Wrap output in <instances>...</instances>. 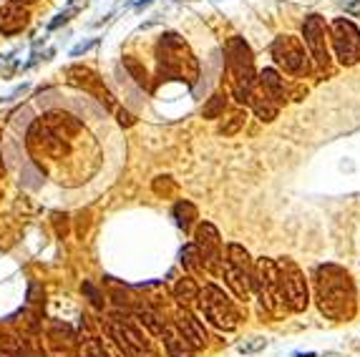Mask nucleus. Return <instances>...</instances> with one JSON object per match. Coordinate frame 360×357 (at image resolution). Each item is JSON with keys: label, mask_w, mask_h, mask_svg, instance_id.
<instances>
[{"label": "nucleus", "mask_w": 360, "mask_h": 357, "mask_svg": "<svg viewBox=\"0 0 360 357\" xmlns=\"http://www.w3.org/2000/svg\"><path fill=\"white\" fill-rule=\"evenodd\" d=\"M315 299L327 320L345 322L355 315L353 279L338 264H320L315 270Z\"/></svg>", "instance_id": "f257e3e1"}, {"label": "nucleus", "mask_w": 360, "mask_h": 357, "mask_svg": "<svg viewBox=\"0 0 360 357\" xmlns=\"http://www.w3.org/2000/svg\"><path fill=\"white\" fill-rule=\"evenodd\" d=\"M157 71L159 81H179L187 86H194L199 81V61L179 33H164L159 38Z\"/></svg>", "instance_id": "f03ea898"}, {"label": "nucleus", "mask_w": 360, "mask_h": 357, "mask_svg": "<svg viewBox=\"0 0 360 357\" xmlns=\"http://www.w3.org/2000/svg\"><path fill=\"white\" fill-rule=\"evenodd\" d=\"M225 61L227 71H230L232 78V96L237 103H250L252 98V88L257 83V71H255V58H252V51L247 46L245 38H230L225 46Z\"/></svg>", "instance_id": "7ed1b4c3"}, {"label": "nucleus", "mask_w": 360, "mask_h": 357, "mask_svg": "<svg viewBox=\"0 0 360 357\" xmlns=\"http://www.w3.org/2000/svg\"><path fill=\"white\" fill-rule=\"evenodd\" d=\"M252 292H257L259 302H262V307H265L270 315H285L287 312L277 262H272L267 256L257 259V264H255V277H252Z\"/></svg>", "instance_id": "20e7f679"}, {"label": "nucleus", "mask_w": 360, "mask_h": 357, "mask_svg": "<svg viewBox=\"0 0 360 357\" xmlns=\"http://www.w3.org/2000/svg\"><path fill=\"white\" fill-rule=\"evenodd\" d=\"M222 275L230 290L237 295V299H250L252 295V277H255V262L250 259L247 250L242 244L232 242L227 244V259L222 262Z\"/></svg>", "instance_id": "39448f33"}, {"label": "nucleus", "mask_w": 360, "mask_h": 357, "mask_svg": "<svg viewBox=\"0 0 360 357\" xmlns=\"http://www.w3.org/2000/svg\"><path fill=\"white\" fill-rule=\"evenodd\" d=\"M199 307H202V315L209 320L217 330L232 332L239 324V315L234 310V302L230 299L222 287L217 284H204V290H199Z\"/></svg>", "instance_id": "423d86ee"}, {"label": "nucleus", "mask_w": 360, "mask_h": 357, "mask_svg": "<svg viewBox=\"0 0 360 357\" xmlns=\"http://www.w3.org/2000/svg\"><path fill=\"white\" fill-rule=\"evenodd\" d=\"M327 38L333 43L335 58L343 66H355L360 63V31L353 21L348 18H335L327 26Z\"/></svg>", "instance_id": "0eeeda50"}, {"label": "nucleus", "mask_w": 360, "mask_h": 357, "mask_svg": "<svg viewBox=\"0 0 360 357\" xmlns=\"http://www.w3.org/2000/svg\"><path fill=\"white\" fill-rule=\"evenodd\" d=\"M270 55L275 58V63L290 76L302 78V76L310 71V61H307L310 55H307L302 41L295 38V35H280V38H275L270 46Z\"/></svg>", "instance_id": "6e6552de"}, {"label": "nucleus", "mask_w": 360, "mask_h": 357, "mask_svg": "<svg viewBox=\"0 0 360 357\" xmlns=\"http://www.w3.org/2000/svg\"><path fill=\"white\" fill-rule=\"evenodd\" d=\"M277 272H280V282H282V292H285L287 310L305 312L307 304H310V292H307V279L302 275V270H300L293 259L282 256L277 262Z\"/></svg>", "instance_id": "1a4fd4ad"}, {"label": "nucleus", "mask_w": 360, "mask_h": 357, "mask_svg": "<svg viewBox=\"0 0 360 357\" xmlns=\"http://www.w3.org/2000/svg\"><path fill=\"white\" fill-rule=\"evenodd\" d=\"M302 38H305L307 55L313 58L320 73L330 71V48H327V26L323 15H307L302 23Z\"/></svg>", "instance_id": "9d476101"}, {"label": "nucleus", "mask_w": 360, "mask_h": 357, "mask_svg": "<svg viewBox=\"0 0 360 357\" xmlns=\"http://www.w3.org/2000/svg\"><path fill=\"white\" fill-rule=\"evenodd\" d=\"M194 244H197L199 254H202L204 272L217 275L222 270V239H219L217 227L209 222L199 224L197 234H194Z\"/></svg>", "instance_id": "9b49d317"}, {"label": "nucleus", "mask_w": 360, "mask_h": 357, "mask_svg": "<svg viewBox=\"0 0 360 357\" xmlns=\"http://www.w3.org/2000/svg\"><path fill=\"white\" fill-rule=\"evenodd\" d=\"M174 324H177L179 330H182V335L187 337V340H189L194 350L204 347V345H207V340H209V337H207V330H204L202 320L191 315V312L187 310V307H182V310L177 312V322H174Z\"/></svg>", "instance_id": "f8f14e48"}, {"label": "nucleus", "mask_w": 360, "mask_h": 357, "mask_svg": "<svg viewBox=\"0 0 360 357\" xmlns=\"http://www.w3.org/2000/svg\"><path fill=\"white\" fill-rule=\"evenodd\" d=\"M159 337H162V342H164V347H166V355L169 357H194V352H197L174 322L164 324V330Z\"/></svg>", "instance_id": "ddd939ff"}, {"label": "nucleus", "mask_w": 360, "mask_h": 357, "mask_svg": "<svg viewBox=\"0 0 360 357\" xmlns=\"http://www.w3.org/2000/svg\"><path fill=\"white\" fill-rule=\"evenodd\" d=\"M257 88H262L272 101H277L280 106H285L287 86H285V78H282L275 68H265V71H259L257 73Z\"/></svg>", "instance_id": "4468645a"}, {"label": "nucleus", "mask_w": 360, "mask_h": 357, "mask_svg": "<svg viewBox=\"0 0 360 357\" xmlns=\"http://www.w3.org/2000/svg\"><path fill=\"white\" fill-rule=\"evenodd\" d=\"M26 8H18L13 3H6L0 8V33L3 35H15L26 28Z\"/></svg>", "instance_id": "2eb2a0df"}, {"label": "nucleus", "mask_w": 360, "mask_h": 357, "mask_svg": "<svg viewBox=\"0 0 360 357\" xmlns=\"http://www.w3.org/2000/svg\"><path fill=\"white\" fill-rule=\"evenodd\" d=\"M250 106H252V111L257 114V119H262V121H275L277 114H280V108H282L277 101H272L262 88H257V83H255V88H252Z\"/></svg>", "instance_id": "dca6fc26"}, {"label": "nucleus", "mask_w": 360, "mask_h": 357, "mask_svg": "<svg viewBox=\"0 0 360 357\" xmlns=\"http://www.w3.org/2000/svg\"><path fill=\"white\" fill-rule=\"evenodd\" d=\"M174 299H177L182 307H189L199 299V284L194 282V277H182L177 284H174Z\"/></svg>", "instance_id": "f3484780"}, {"label": "nucleus", "mask_w": 360, "mask_h": 357, "mask_svg": "<svg viewBox=\"0 0 360 357\" xmlns=\"http://www.w3.org/2000/svg\"><path fill=\"white\" fill-rule=\"evenodd\" d=\"M174 216H177V224L179 229L184 232H191V227H194V219H197V207L191 202H177V207H174Z\"/></svg>", "instance_id": "a211bd4d"}, {"label": "nucleus", "mask_w": 360, "mask_h": 357, "mask_svg": "<svg viewBox=\"0 0 360 357\" xmlns=\"http://www.w3.org/2000/svg\"><path fill=\"white\" fill-rule=\"evenodd\" d=\"M182 264L187 267L189 272H194V275H199V272H204V264H202V254H199L197 244L189 242L187 247L182 250Z\"/></svg>", "instance_id": "6ab92c4d"}, {"label": "nucleus", "mask_w": 360, "mask_h": 357, "mask_svg": "<svg viewBox=\"0 0 360 357\" xmlns=\"http://www.w3.org/2000/svg\"><path fill=\"white\" fill-rule=\"evenodd\" d=\"M245 121H247V114H245V111H234V114H230L225 121H222V126H219V134H222V136L239 134V131L245 128Z\"/></svg>", "instance_id": "aec40b11"}, {"label": "nucleus", "mask_w": 360, "mask_h": 357, "mask_svg": "<svg viewBox=\"0 0 360 357\" xmlns=\"http://www.w3.org/2000/svg\"><path fill=\"white\" fill-rule=\"evenodd\" d=\"M123 68L129 71V76L134 78L142 88H149V76H146V68L136 61L134 55H123Z\"/></svg>", "instance_id": "412c9836"}, {"label": "nucleus", "mask_w": 360, "mask_h": 357, "mask_svg": "<svg viewBox=\"0 0 360 357\" xmlns=\"http://www.w3.org/2000/svg\"><path fill=\"white\" fill-rule=\"evenodd\" d=\"M136 320H139V322H142L144 327L151 332V335H162L164 324H166L162 317L157 315V312H151V310H139L136 312Z\"/></svg>", "instance_id": "4be33fe9"}, {"label": "nucleus", "mask_w": 360, "mask_h": 357, "mask_svg": "<svg viewBox=\"0 0 360 357\" xmlns=\"http://www.w3.org/2000/svg\"><path fill=\"white\" fill-rule=\"evenodd\" d=\"M78 357H106V347L98 337H86L78 345Z\"/></svg>", "instance_id": "5701e85b"}, {"label": "nucleus", "mask_w": 360, "mask_h": 357, "mask_svg": "<svg viewBox=\"0 0 360 357\" xmlns=\"http://www.w3.org/2000/svg\"><path fill=\"white\" fill-rule=\"evenodd\" d=\"M225 108H227V98L222 94L212 96L209 103L202 108V116L204 119H219V116H225Z\"/></svg>", "instance_id": "b1692460"}, {"label": "nucleus", "mask_w": 360, "mask_h": 357, "mask_svg": "<svg viewBox=\"0 0 360 357\" xmlns=\"http://www.w3.org/2000/svg\"><path fill=\"white\" fill-rule=\"evenodd\" d=\"M76 13H78V8H66L63 13H58V15H55V18H53V21L48 23V31H55V28H61L63 23L71 21V18H74Z\"/></svg>", "instance_id": "393cba45"}, {"label": "nucleus", "mask_w": 360, "mask_h": 357, "mask_svg": "<svg viewBox=\"0 0 360 357\" xmlns=\"http://www.w3.org/2000/svg\"><path fill=\"white\" fill-rule=\"evenodd\" d=\"M81 290L91 297V304H94V307H98V310H101V307H103V295H101V292L96 290V287H94V284H91V282H83V287H81Z\"/></svg>", "instance_id": "a878e982"}, {"label": "nucleus", "mask_w": 360, "mask_h": 357, "mask_svg": "<svg viewBox=\"0 0 360 357\" xmlns=\"http://www.w3.org/2000/svg\"><path fill=\"white\" fill-rule=\"evenodd\" d=\"M96 43H98V41H96V38H89V41H81V43H78V46L71 48V58H78V55L89 53V51L96 46Z\"/></svg>", "instance_id": "bb28decb"}, {"label": "nucleus", "mask_w": 360, "mask_h": 357, "mask_svg": "<svg viewBox=\"0 0 360 357\" xmlns=\"http://www.w3.org/2000/svg\"><path fill=\"white\" fill-rule=\"evenodd\" d=\"M171 189H174V184L169 182V176H159L157 184H154V191H157V194H162V191L166 194V191H171Z\"/></svg>", "instance_id": "cd10ccee"}, {"label": "nucleus", "mask_w": 360, "mask_h": 357, "mask_svg": "<svg viewBox=\"0 0 360 357\" xmlns=\"http://www.w3.org/2000/svg\"><path fill=\"white\" fill-rule=\"evenodd\" d=\"M265 340H259V337H255V342H250V345H239V352H257V350H262L265 347Z\"/></svg>", "instance_id": "c85d7f7f"}, {"label": "nucleus", "mask_w": 360, "mask_h": 357, "mask_svg": "<svg viewBox=\"0 0 360 357\" xmlns=\"http://www.w3.org/2000/svg\"><path fill=\"white\" fill-rule=\"evenodd\" d=\"M338 3L345 8L348 13H358L360 10V0H338Z\"/></svg>", "instance_id": "c756f323"}, {"label": "nucleus", "mask_w": 360, "mask_h": 357, "mask_svg": "<svg viewBox=\"0 0 360 357\" xmlns=\"http://www.w3.org/2000/svg\"><path fill=\"white\" fill-rule=\"evenodd\" d=\"M119 123H121V126H131V123H134V116H131L129 111H119Z\"/></svg>", "instance_id": "7c9ffc66"}, {"label": "nucleus", "mask_w": 360, "mask_h": 357, "mask_svg": "<svg viewBox=\"0 0 360 357\" xmlns=\"http://www.w3.org/2000/svg\"><path fill=\"white\" fill-rule=\"evenodd\" d=\"M8 3H13V6H18V8H26V6H31V3H35V0H8Z\"/></svg>", "instance_id": "2f4dec72"}, {"label": "nucleus", "mask_w": 360, "mask_h": 357, "mask_svg": "<svg viewBox=\"0 0 360 357\" xmlns=\"http://www.w3.org/2000/svg\"><path fill=\"white\" fill-rule=\"evenodd\" d=\"M151 3H154V0H139V3H136V8H139V10H142V8L151 6Z\"/></svg>", "instance_id": "473e14b6"}, {"label": "nucleus", "mask_w": 360, "mask_h": 357, "mask_svg": "<svg viewBox=\"0 0 360 357\" xmlns=\"http://www.w3.org/2000/svg\"><path fill=\"white\" fill-rule=\"evenodd\" d=\"M295 357H318V355H315V352H305V355H302V352H298Z\"/></svg>", "instance_id": "72a5a7b5"}, {"label": "nucleus", "mask_w": 360, "mask_h": 357, "mask_svg": "<svg viewBox=\"0 0 360 357\" xmlns=\"http://www.w3.org/2000/svg\"><path fill=\"white\" fill-rule=\"evenodd\" d=\"M0 166H3V159H0Z\"/></svg>", "instance_id": "f704fd0d"}]
</instances>
